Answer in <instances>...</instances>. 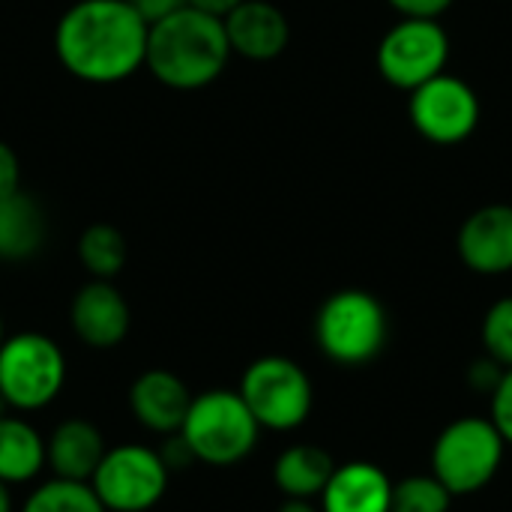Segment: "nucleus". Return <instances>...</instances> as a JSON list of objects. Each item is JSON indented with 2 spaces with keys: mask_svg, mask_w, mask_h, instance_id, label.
I'll return each instance as SVG.
<instances>
[{
  "mask_svg": "<svg viewBox=\"0 0 512 512\" xmlns=\"http://www.w3.org/2000/svg\"><path fill=\"white\" fill-rule=\"evenodd\" d=\"M150 24L129 0H75L54 27L60 66L87 84H120L144 69Z\"/></svg>",
  "mask_w": 512,
  "mask_h": 512,
  "instance_id": "f257e3e1",
  "label": "nucleus"
},
{
  "mask_svg": "<svg viewBox=\"0 0 512 512\" xmlns=\"http://www.w3.org/2000/svg\"><path fill=\"white\" fill-rule=\"evenodd\" d=\"M231 60L225 21L195 6H183L147 30L144 69L171 90H201L213 84Z\"/></svg>",
  "mask_w": 512,
  "mask_h": 512,
  "instance_id": "f03ea898",
  "label": "nucleus"
},
{
  "mask_svg": "<svg viewBox=\"0 0 512 512\" xmlns=\"http://www.w3.org/2000/svg\"><path fill=\"white\" fill-rule=\"evenodd\" d=\"M261 426L237 390H204L192 396L177 438L195 462L231 468L243 462L258 444Z\"/></svg>",
  "mask_w": 512,
  "mask_h": 512,
  "instance_id": "7ed1b4c3",
  "label": "nucleus"
},
{
  "mask_svg": "<svg viewBox=\"0 0 512 512\" xmlns=\"http://www.w3.org/2000/svg\"><path fill=\"white\" fill-rule=\"evenodd\" d=\"M387 312L381 300L363 288L330 294L315 315V342L324 357L339 366H366L387 345Z\"/></svg>",
  "mask_w": 512,
  "mask_h": 512,
  "instance_id": "20e7f679",
  "label": "nucleus"
},
{
  "mask_svg": "<svg viewBox=\"0 0 512 512\" xmlns=\"http://www.w3.org/2000/svg\"><path fill=\"white\" fill-rule=\"evenodd\" d=\"M66 384L63 348L39 333H12L0 345V396L9 411L33 414L48 408Z\"/></svg>",
  "mask_w": 512,
  "mask_h": 512,
  "instance_id": "39448f33",
  "label": "nucleus"
},
{
  "mask_svg": "<svg viewBox=\"0 0 512 512\" xmlns=\"http://www.w3.org/2000/svg\"><path fill=\"white\" fill-rule=\"evenodd\" d=\"M507 441L486 417L453 420L432 447V474L447 486L453 498L477 495L486 489L504 462Z\"/></svg>",
  "mask_w": 512,
  "mask_h": 512,
  "instance_id": "423d86ee",
  "label": "nucleus"
},
{
  "mask_svg": "<svg viewBox=\"0 0 512 512\" xmlns=\"http://www.w3.org/2000/svg\"><path fill=\"white\" fill-rule=\"evenodd\" d=\"M258 420L261 429L270 432H294L300 429L315 405V390L306 369L288 357H258L240 378L237 390Z\"/></svg>",
  "mask_w": 512,
  "mask_h": 512,
  "instance_id": "0eeeda50",
  "label": "nucleus"
},
{
  "mask_svg": "<svg viewBox=\"0 0 512 512\" xmlns=\"http://www.w3.org/2000/svg\"><path fill=\"white\" fill-rule=\"evenodd\" d=\"M171 468L162 453L144 444H120L105 450L90 486L108 512L153 510L168 492Z\"/></svg>",
  "mask_w": 512,
  "mask_h": 512,
  "instance_id": "6e6552de",
  "label": "nucleus"
},
{
  "mask_svg": "<svg viewBox=\"0 0 512 512\" xmlns=\"http://www.w3.org/2000/svg\"><path fill=\"white\" fill-rule=\"evenodd\" d=\"M450 60V36L438 18H402L378 45V72L399 90H414L441 75Z\"/></svg>",
  "mask_w": 512,
  "mask_h": 512,
  "instance_id": "1a4fd4ad",
  "label": "nucleus"
},
{
  "mask_svg": "<svg viewBox=\"0 0 512 512\" xmlns=\"http://www.w3.org/2000/svg\"><path fill=\"white\" fill-rule=\"evenodd\" d=\"M408 117L426 141L459 144L471 138L480 123V99L468 81L441 72L411 90Z\"/></svg>",
  "mask_w": 512,
  "mask_h": 512,
  "instance_id": "9d476101",
  "label": "nucleus"
},
{
  "mask_svg": "<svg viewBox=\"0 0 512 512\" xmlns=\"http://www.w3.org/2000/svg\"><path fill=\"white\" fill-rule=\"evenodd\" d=\"M69 324L78 342L96 351L117 348L132 327V312L123 291L111 279L84 282L69 303Z\"/></svg>",
  "mask_w": 512,
  "mask_h": 512,
  "instance_id": "9b49d317",
  "label": "nucleus"
},
{
  "mask_svg": "<svg viewBox=\"0 0 512 512\" xmlns=\"http://www.w3.org/2000/svg\"><path fill=\"white\" fill-rule=\"evenodd\" d=\"M459 258L468 270L501 276L512 270V204H486L471 213L456 237Z\"/></svg>",
  "mask_w": 512,
  "mask_h": 512,
  "instance_id": "f8f14e48",
  "label": "nucleus"
},
{
  "mask_svg": "<svg viewBox=\"0 0 512 512\" xmlns=\"http://www.w3.org/2000/svg\"><path fill=\"white\" fill-rule=\"evenodd\" d=\"M222 21H225L231 54L264 63L288 48L291 24L285 12L270 0H243Z\"/></svg>",
  "mask_w": 512,
  "mask_h": 512,
  "instance_id": "ddd939ff",
  "label": "nucleus"
},
{
  "mask_svg": "<svg viewBox=\"0 0 512 512\" xmlns=\"http://www.w3.org/2000/svg\"><path fill=\"white\" fill-rule=\"evenodd\" d=\"M189 405H192L189 387L183 384V378H177L168 369H150L132 381L129 390L132 417L156 435H177Z\"/></svg>",
  "mask_w": 512,
  "mask_h": 512,
  "instance_id": "4468645a",
  "label": "nucleus"
},
{
  "mask_svg": "<svg viewBox=\"0 0 512 512\" xmlns=\"http://www.w3.org/2000/svg\"><path fill=\"white\" fill-rule=\"evenodd\" d=\"M393 480L375 462L336 465L324 492L321 512H390Z\"/></svg>",
  "mask_w": 512,
  "mask_h": 512,
  "instance_id": "2eb2a0df",
  "label": "nucleus"
},
{
  "mask_svg": "<svg viewBox=\"0 0 512 512\" xmlns=\"http://www.w3.org/2000/svg\"><path fill=\"white\" fill-rule=\"evenodd\" d=\"M105 450L108 447H105L102 432L84 417L63 420L60 426H54V432L45 441L51 474L60 480H78V483H90Z\"/></svg>",
  "mask_w": 512,
  "mask_h": 512,
  "instance_id": "dca6fc26",
  "label": "nucleus"
},
{
  "mask_svg": "<svg viewBox=\"0 0 512 512\" xmlns=\"http://www.w3.org/2000/svg\"><path fill=\"white\" fill-rule=\"evenodd\" d=\"M45 213L27 192L0 195V261L18 264L33 258L45 243Z\"/></svg>",
  "mask_w": 512,
  "mask_h": 512,
  "instance_id": "f3484780",
  "label": "nucleus"
},
{
  "mask_svg": "<svg viewBox=\"0 0 512 512\" xmlns=\"http://www.w3.org/2000/svg\"><path fill=\"white\" fill-rule=\"evenodd\" d=\"M48 465L45 438L33 423L18 414L0 417V480L6 486H21L36 480Z\"/></svg>",
  "mask_w": 512,
  "mask_h": 512,
  "instance_id": "a211bd4d",
  "label": "nucleus"
},
{
  "mask_svg": "<svg viewBox=\"0 0 512 512\" xmlns=\"http://www.w3.org/2000/svg\"><path fill=\"white\" fill-rule=\"evenodd\" d=\"M333 468H336V462L327 450H321L315 444H294L279 453V459L273 465V480L285 498L315 501V498H321Z\"/></svg>",
  "mask_w": 512,
  "mask_h": 512,
  "instance_id": "6ab92c4d",
  "label": "nucleus"
},
{
  "mask_svg": "<svg viewBox=\"0 0 512 512\" xmlns=\"http://www.w3.org/2000/svg\"><path fill=\"white\" fill-rule=\"evenodd\" d=\"M78 261L90 279L114 282V276L126 267V237L108 222H93L78 237Z\"/></svg>",
  "mask_w": 512,
  "mask_h": 512,
  "instance_id": "aec40b11",
  "label": "nucleus"
},
{
  "mask_svg": "<svg viewBox=\"0 0 512 512\" xmlns=\"http://www.w3.org/2000/svg\"><path fill=\"white\" fill-rule=\"evenodd\" d=\"M21 512H108L102 507V501L96 498L90 483H78V480H60L51 477L48 483L36 486Z\"/></svg>",
  "mask_w": 512,
  "mask_h": 512,
  "instance_id": "412c9836",
  "label": "nucleus"
},
{
  "mask_svg": "<svg viewBox=\"0 0 512 512\" xmlns=\"http://www.w3.org/2000/svg\"><path fill=\"white\" fill-rule=\"evenodd\" d=\"M450 504H453V495L432 471L393 483L390 512H447Z\"/></svg>",
  "mask_w": 512,
  "mask_h": 512,
  "instance_id": "4be33fe9",
  "label": "nucleus"
},
{
  "mask_svg": "<svg viewBox=\"0 0 512 512\" xmlns=\"http://www.w3.org/2000/svg\"><path fill=\"white\" fill-rule=\"evenodd\" d=\"M483 348L486 357H492L498 366H512V297H501L498 303L489 306L483 318Z\"/></svg>",
  "mask_w": 512,
  "mask_h": 512,
  "instance_id": "5701e85b",
  "label": "nucleus"
},
{
  "mask_svg": "<svg viewBox=\"0 0 512 512\" xmlns=\"http://www.w3.org/2000/svg\"><path fill=\"white\" fill-rule=\"evenodd\" d=\"M495 429L501 432V438L507 441V447H512V366L504 369L498 387L492 390V417Z\"/></svg>",
  "mask_w": 512,
  "mask_h": 512,
  "instance_id": "b1692460",
  "label": "nucleus"
},
{
  "mask_svg": "<svg viewBox=\"0 0 512 512\" xmlns=\"http://www.w3.org/2000/svg\"><path fill=\"white\" fill-rule=\"evenodd\" d=\"M396 12H402V18H438L444 15L453 0H387Z\"/></svg>",
  "mask_w": 512,
  "mask_h": 512,
  "instance_id": "393cba45",
  "label": "nucleus"
},
{
  "mask_svg": "<svg viewBox=\"0 0 512 512\" xmlns=\"http://www.w3.org/2000/svg\"><path fill=\"white\" fill-rule=\"evenodd\" d=\"M21 189V162H18V153L0 141V195H9V192H18Z\"/></svg>",
  "mask_w": 512,
  "mask_h": 512,
  "instance_id": "a878e982",
  "label": "nucleus"
},
{
  "mask_svg": "<svg viewBox=\"0 0 512 512\" xmlns=\"http://www.w3.org/2000/svg\"><path fill=\"white\" fill-rule=\"evenodd\" d=\"M501 375H504V366H498L492 357H483V360H477V363L471 366V372H468V381H471L477 390H486V393H492V390L498 387Z\"/></svg>",
  "mask_w": 512,
  "mask_h": 512,
  "instance_id": "bb28decb",
  "label": "nucleus"
},
{
  "mask_svg": "<svg viewBox=\"0 0 512 512\" xmlns=\"http://www.w3.org/2000/svg\"><path fill=\"white\" fill-rule=\"evenodd\" d=\"M129 3H132V9H135L147 24H153V21L171 15V12L189 6V0H129Z\"/></svg>",
  "mask_w": 512,
  "mask_h": 512,
  "instance_id": "cd10ccee",
  "label": "nucleus"
},
{
  "mask_svg": "<svg viewBox=\"0 0 512 512\" xmlns=\"http://www.w3.org/2000/svg\"><path fill=\"white\" fill-rule=\"evenodd\" d=\"M243 0H189V6L207 12V15H216V18H225L231 9H237Z\"/></svg>",
  "mask_w": 512,
  "mask_h": 512,
  "instance_id": "c85d7f7f",
  "label": "nucleus"
},
{
  "mask_svg": "<svg viewBox=\"0 0 512 512\" xmlns=\"http://www.w3.org/2000/svg\"><path fill=\"white\" fill-rule=\"evenodd\" d=\"M276 512H321V507H315L312 501H303V498H285V504Z\"/></svg>",
  "mask_w": 512,
  "mask_h": 512,
  "instance_id": "c756f323",
  "label": "nucleus"
},
{
  "mask_svg": "<svg viewBox=\"0 0 512 512\" xmlns=\"http://www.w3.org/2000/svg\"><path fill=\"white\" fill-rule=\"evenodd\" d=\"M0 512H15V501H12V492L9 486L0 480Z\"/></svg>",
  "mask_w": 512,
  "mask_h": 512,
  "instance_id": "7c9ffc66",
  "label": "nucleus"
},
{
  "mask_svg": "<svg viewBox=\"0 0 512 512\" xmlns=\"http://www.w3.org/2000/svg\"><path fill=\"white\" fill-rule=\"evenodd\" d=\"M3 339H6V330H3V315H0V345H3Z\"/></svg>",
  "mask_w": 512,
  "mask_h": 512,
  "instance_id": "2f4dec72",
  "label": "nucleus"
}]
</instances>
